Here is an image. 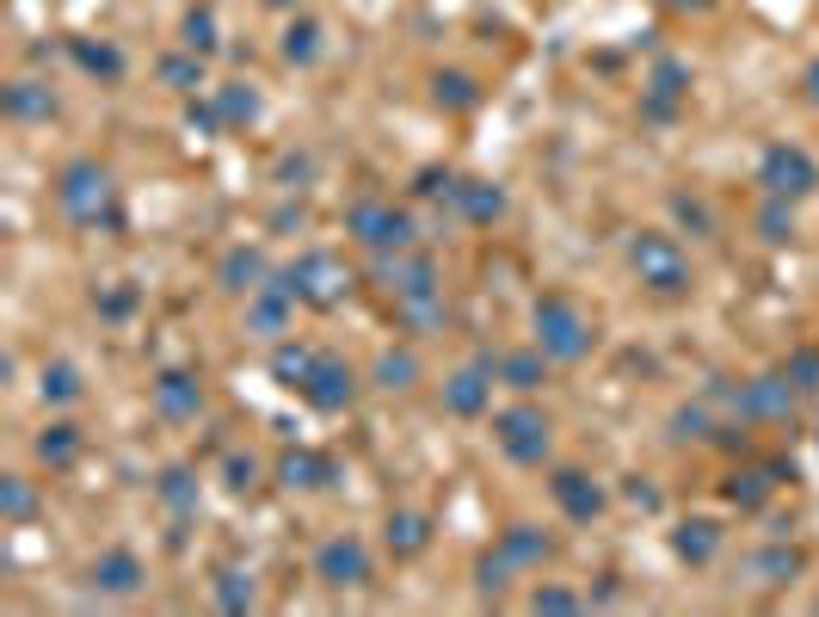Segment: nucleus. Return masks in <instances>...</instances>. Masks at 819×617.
Here are the masks:
<instances>
[{"instance_id":"f257e3e1","label":"nucleus","mask_w":819,"mask_h":617,"mask_svg":"<svg viewBox=\"0 0 819 617\" xmlns=\"http://www.w3.org/2000/svg\"><path fill=\"white\" fill-rule=\"evenodd\" d=\"M530 322H536V346L549 352V359L555 364H580L585 352H592V322H585V308L573 303V296H542L536 303V315H530Z\"/></svg>"},{"instance_id":"f03ea898","label":"nucleus","mask_w":819,"mask_h":617,"mask_svg":"<svg viewBox=\"0 0 819 617\" xmlns=\"http://www.w3.org/2000/svg\"><path fill=\"white\" fill-rule=\"evenodd\" d=\"M56 204H62V216L80 228L111 223V174L99 161H68L62 179H56Z\"/></svg>"},{"instance_id":"7ed1b4c3","label":"nucleus","mask_w":819,"mask_h":617,"mask_svg":"<svg viewBox=\"0 0 819 617\" xmlns=\"http://www.w3.org/2000/svg\"><path fill=\"white\" fill-rule=\"evenodd\" d=\"M629 259H634V272H641V284H648L653 296H684L690 291V259L672 235H634Z\"/></svg>"},{"instance_id":"20e7f679","label":"nucleus","mask_w":819,"mask_h":617,"mask_svg":"<svg viewBox=\"0 0 819 617\" xmlns=\"http://www.w3.org/2000/svg\"><path fill=\"white\" fill-rule=\"evenodd\" d=\"M345 228H352V242H364L371 254H401V247H413V216L395 210V204H383V198L352 204Z\"/></svg>"},{"instance_id":"39448f33","label":"nucleus","mask_w":819,"mask_h":617,"mask_svg":"<svg viewBox=\"0 0 819 617\" xmlns=\"http://www.w3.org/2000/svg\"><path fill=\"white\" fill-rule=\"evenodd\" d=\"M758 186L770 192V198H782V204H795V198H807V192L819 186V167H813V155L807 148H789V143H777L758 161Z\"/></svg>"},{"instance_id":"423d86ee","label":"nucleus","mask_w":819,"mask_h":617,"mask_svg":"<svg viewBox=\"0 0 819 617\" xmlns=\"http://www.w3.org/2000/svg\"><path fill=\"white\" fill-rule=\"evenodd\" d=\"M290 284H296V296H303V303L339 308L345 291H352V272H345L333 254H303V259L290 266Z\"/></svg>"},{"instance_id":"0eeeda50","label":"nucleus","mask_w":819,"mask_h":617,"mask_svg":"<svg viewBox=\"0 0 819 617\" xmlns=\"http://www.w3.org/2000/svg\"><path fill=\"white\" fill-rule=\"evenodd\" d=\"M352 395H357L352 364H345L339 352H315V371H308V383H303V402L320 408V414H345Z\"/></svg>"},{"instance_id":"6e6552de","label":"nucleus","mask_w":819,"mask_h":617,"mask_svg":"<svg viewBox=\"0 0 819 617\" xmlns=\"http://www.w3.org/2000/svg\"><path fill=\"white\" fill-rule=\"evenodd\" d=\"M493 439H500V451L512 457V463H542V457H549V420H542L536 408H505V414L493 420Z\"/></svg>"},{"instance_id":"1a4fd4ad","label":"nucleus","mask_w":819,"mask_h":617,"mask_svg":"<svg viewBox=\"0 0 819 617\" xmlns=\"http://www.w3.org/2000/svg\"><path fill=\"white\" fill-rule=\"evenodd\" d=\"M315 575L327 580V587H364V580H371V550H364L357 537H333V543H320Z\"/></svg>"},{"instance_id":"9d476101","label":"nucleus","mask_w":819,"mask_h":617,"mask_svg":"<svg viewBox=\"0 0 819 617\" xmlns=\"http://www.w3.org/2000/svg\"><path fill=\"white\" fill-rule=\"evenodd\" d=\"M376 278H383L395 296H413V291H432V284H437V266L425 254H407V247H401V254L376 259Z\"/></svg>"},{"instance_id":"9b49d317","label":"nucleus","mask_w":819,"mask_h":617,"mask_svg":"<svg viewBox=\"0 0 819 617\" xmlns=\"http://www.w3.org/2000/svg\"><path fill=\"white\" fill-rule=\"evenodd\" d=\"M487 390H493V371L487 364H468V371H456L444 383V408L450 414H463V420H475L481 408H487Z\"/></svg>"},{"instance_id":"f8f14e48","label":"nucleus","mask_w":819,"mask_h":617,"mask_svg":"<svg viewBox=\"0 0 819 617\" xmlns=\"http://www.w3.org/2000/svg\"><path fill=\"white\" fill-rule=\"evenodd\" d=\"M395 315H401V327L407 334H437V327L450 322V303H444V291H413V296H395Z\"/></svg>"},{"instance_id":"ddd939ff","label":"nucleus","mask_w":819,"mask_h":617,"mask_svg":"<svg viewBox=\"0 0 819 617\" xmlns=\"http://www.w3.org/2000/svg\"><path fill=\"white\" fill-rule=\"evenodd\" d=\"M155 408L167 420H198V408H204V390H198V376H186V371H167L155 383Z\"/></svg>"},{"instance_id":"4468645a","label":"nucleus","mask_w":819,"mask_h":617,"mask_svg":"<svg viewBox=\"0 0 819 617\" xmlns=\"http://www.w3.org/2000/svg\"><path fill=\"white\" fill-rule=\"evenodd\" d=\"M555 500H561V512H568V519H580V525L604 512V494H598L592 476H580V470H561L555 476Z\"/></svg>"},{"instance_id":"2eb2a0df","label":"nucleus","mask_w":819,"mask_h":617,"mask_svg":"<svg viewBox=\"0 0 819 617\" xmlns=\"http://www.w3.org/2000/svg\"><path fill=\"white\" fill-rule=\"evenodd\" d=\"M93 587L99 592H118V599H130L136 587H142V562H136L130 550H106L93 562Z\"/></svg>"},{"instance_id":"dca6fc26","label":"nucleus","mask_w":819,"mask_h":617,"mask_svg":"<svg viewBox=\"0 0 819 617\" xmlns=\"http://www.w3.org/2000/svg\"><path fill=\"white\" fill-rule=\"evenodd\" d=\"M500 376H505V390H517V395H536L542 383H549V352H505L500 359Z\"/></svg>"},{"instance_id":"f3484780","label":"nucleus","mask_w":819,"mask_h":617,"mask_svg":"<svg viewBox=\"0 0 819 617\" xmlns=\"http://www.w3.org/2000/svg\"><path fill=\"white\" fill-rule=\"evenodd\" d=\"M278 482L284 488H327L333 482V463L315 451H284L278 457Z\"/></svg>"},{"instance_id":"a211bd4d","label":"nucleus","mask_w":819,"mask_h":617,"mask_svg":"<svg viewBox=\"0 0 819 617\" xmlns=\"http://www.w3.org/2000/svg\"><path fill=\"white\" fill-rule=\"evenodd\" d=\"M740 408H746V414H789V408H795L789 376H758V383H746Z\"/></svg>"},{"instance_id":"6ab92c4d","label":"nucleus","mask_w":819,"mask_h":617,"mask_svg":"<svg viewBox=\"0 0 819 617\" xmlns=\"http://www.w3.org/2000/svg\"><path fill=\"white\" fill-rule=\"evenodd\" d=\"M456 210H463L468 223H493V216L505 210V192L487 186V179H463V186H456Z\"/></svg>"},{"instance_id":"aec40b11","label":"nucleus","mask_w":819,"mask_h":617,"mask_svg":"<svg viewBox=\"0 0 819 617\" xmlns=\"http://www.w3.org/2000/svg\"><path fill=\"white\" fill-rule=\"evenodd\" d=\"M672 550L684 556V562H697V568H702L714 550H721V525H709V519H690V525H678Z\"/></svg>"},{"instance_id":"412c9836","label":"nucleus","mask_w":819,"mask_h":617,"mask_svg":"<svg viewBox=\"0 0 819 617\" xmlns=\"http://www.w3.org/2000/svg\"><path fill=\"white\" fill-rule=\"evenodd\" d=\"M265 278H272V272H265V259L253 254V247H235V254L223 259V291H259Z\"/></svg>"},{"instance_id":"4be33fe9","label":"nucleus","mask_w":819,"mask_h":617,"mask_svg":"<svg viewBox=\"0 0 819 617\" xmlns=\"http://www.w3.org/2000/svg\"><path fill=\"white\" fill-rule=\"evenodd\" d=\"M38 457L50 463V470H68L80 457V427H68V420H56L50 432H38Z\"/></svg>"},{"instance_id":"5701e85b","label":"nucleus","mask_w":819,"mask_h":617,"mask_svg":"<svg viewBox=\"0 0 819 617\" xmlns=\"http://www.w3.org/2000/svg\"><path fill=\"white\" fill-rule=\"evenodd\" d=\"M770 494H777V470H740V476H727V500H733V507H764Z\"/></svg>"},{"instance_id":"b1692460","label":"nucleus","mask_w":819,"mask_h":617,"mask_svg":"<svg viewBox=\"0 0 819 617\" xmlns=\"http://www.w3.org/2000/svg\"><path fill=\"white\" fill-rule=\"evenodd\" d=\"M678 99H684V68H678V62H660V68H653L648 111H653V118H672V111H678Z\"/></svg>"},{"instance_id":"393cba45","label":"nucleus","mask_w":819,"mask_h":617,"mask_svg":"<svg viewBox=\"0 0 819 617\" xmlns=\"http://www.w3.org/2000/svg\"><path fill=\"white\" fill-rule=\"evenodd\" d=\"M308 371H315V346H278V352H272V376H278L284 390L303 395Z\"/></svg>"},{"instance_id":"a878e982","label":"nucleus","mask_w":819,"mask_h":617,"mask_svg":"<svg viewBox=\"0 0 819 617\" xmlns=\"http://www.w3.org/2000/svg\"><path fill=\"white\" fill-rule=\"evenodd\" d=\"M7 111H13V118H50V111H56V94H50V87H38V81H13V87H7Z\"/></svg>"},{"instance_id":"bb28decb","label":"nucleus","mask_w":819,"mask_h":617,"mask_svg":"<svg viewBox=\"0 0 819 617\" xmlns=\"http://www.w3.org/2000/svg\"><path fill=\"white\" fill-rule=\"evenodd\" d=\"M425 543H432V525H425L420 512H395V519H388V550L395 556H420Z\"/></svg>"},{"instance_id":"cd10ccee","label":"nucleus","mask_w":819,"mask_h":617,"mask_svg":"<svg viewBox=\"0 0 819 617\" xmlns=\"http://www.w3.org/2000/svg\"><path fill=\"white\" fill-rule=\"evenodd\" d=\"M500 550L512 556V568H536L542 556H549V537H542V531H530V525H512V531L500 537Z\"/></svg>"},{"instance_id":"c85d7f7f","label":"nucleus","mask_w":819,"mask_h":617,"mask_svg":"<svg viewBox=\"0 0 819 617\" xmlns=\"http://www.w3.org/2000/svg\"><path fill=\"white\" fill-rule=\"evenodd\" d=\"M746 568L758 575V587H782V580L801 575V556H795V550H758Z\"/></svg>"},{"instance_id":"c756f323","label":"nucleus","mask_w":819,"mask_h":617,"mask_svg":"<svg viewBox=\"0 0 819 617\" xmlns=\"http://www.w3.org/2000/svg\"><path fill=\"white\" fill-rule=\"evenodd\" d=\"M38 395H43V402H56V408L80 402V371H75V364H43V383H38Z\"/></svg>"},{"instance_id":"7c9ffc66","label":"nucleus","mask_w":819,"mask_h":617,"mask_svg":"<svg viewBox=\"0 0 819 617\" xmlns=\"http://www.w3.org/2000/svg\"><path fill=\"white\" fill-rule=\"evenodd\" d=\"M216 111H223V124H253L259 118V94L253 87H216Z\"/></svg>"},{"instance_id":"2f4dec72","label":"nucleus","mask_w":819,"mask_h":617,"mask_svg":"<svg viewBox=\"0 0 819 617\" xmlns=\"http://www.w3.org/2000/svg\"><path fill=\"white\" fill-rule=\"evenodd\" d=\"M0 512H7L13 525H26L31 512H38V494H31L26 476H7V482H0Z\"/></svg>"},{"instance_id":"473e14b6","label":"nucleus","mask_w":819,"mask_h":617,"mask_svg":"<svg viewBox=\"0 0 819 617\" xmlns=\"http://www.w3.org/2000/svg\"><path fill=\"white\" fill-rule=\"evenodd\" d=\"M160 81H167L172 94H191V87H204V56H167V62H160Z\"/></svg>"},{"instance_id":"72a5a7b5","label":"nucleus","mask_w":819,"mask_h":617,"mask_svg":"<svg viewBox=\"0 0 819 617\" xmlns=\"http://www.w3.org/2000/svg\"><path fill=\"white\" fill-rule=\"evenodd\" d=\"M413 376H420V359H413V352H383V359H376V383H383V390H407Z\"/></svg>"},{"instance_id":"f704fd0d","label":"nucleus","mask_w":819,"mask_h":617,"mask_svg":"<svg viewBox=\"0 0 819 617\" xmlns=\"http://www.w3.org/2000/svg\"><path fill=\"white\" fill-rule=\"evenodd\" d=\"M216 605H223V611H247V605H253V580L240 575V568H223V575H216Z\"/></svg>"},{"instance_id":"c9c22d12","label":"nucleus","mask_w":819,"mask_h":617,"mask_svg":"<svg viewBox=\"0 0 819 617\" xmlns=\"http://www.w3.org/2000/svg\"><path fill=\"white\" fill-rule=\"evenodd\" d=\"M75 56H80L87 75H106V81H118V75H124V56L111 50V43H75Z\"/></svg>"},{"instance_id":"e433bc0d","label":"nucleus","mask_w":819,"mask_h":617,"mask_svg":"<svg viewBox=\"0 0 819 617\" xmlns=\"http://www.w3.org/2000/svg\"><path fill=\"white\" fill-rule=\"evenodd\" d=\"M160 500H167L172 512L198 507V482H191V470H167V476H160Z\"/></svg>"},{"instance_id":"4c0bfd02","label":"nucleus","mask_w":819,"mask_h":617,"mask_svg":"<svg viewBox=\"0 0 819 617\" xmlns=\"http://www.w3.org/2000/svg\"><path fill=\"white\" fill-rule=\"evenodd\" d=\"M315 50H320V26H290L284 31V56H290V62H315Z\"/></svg>"},{"instance_id":"58836bf2","label":"nucleus","mask_w":819,"mask_h":617,"mask_svg":"<svg viewBox=\"0 0 819 617\" xmlns=\"http://www.w3.org/2000/svg\"><path fill=\"white\" fill-rule=\"evenodd\" d=\"M186 50L191 56H210L216 50V19L204 13V7H198V13H186Z\"/></svg>"},{"instance_id":"ea45409f","label":"nucleus","mask_w":819,"mask_h":617,"mask_svg":"<svg viewBox=\"0 0 819 617\" xmlns=\"http://www.w3.org/2000/svg\"><path fill=\"white\" fill-rule=\"evenodd\" d=\"M505 575H512V556H493V562H481V599H500L505 592Z\"/></svg>"},{"instance_id":"a19ab883","label":"nucleus","mask_w":819,"mask_h":617,"mask_svg":"<svg viewBox=\"0 0 819 617\" xmlns=\"http://www.w3.org/2000/svg\"><path fill=\"white\" fill-rule=\"evenodd\" d=\"M530 605H536V611H580V592H568V587H542Z\"/></svg>"},{"instance_id":"79ce46f5","label":"nucleus","mask_w":819,"mask_h":617,"mask_svg":"<svg viewBox=\"0 0 819 617\" xmlns=\"http://www.w3.org/2000/svg\"><path fill=\"white\" fill-rule=\"evenodd\" d=\"M437 99H450V106H475V81H463V75H444V81H437Z\"/></svg>"},{"instance_id":"37998d69","label":"nucleus","mask_w":819,"mask_h":617,"mask_svg":"<svg viewBox=\"0 0 819 617\" xmlns=\"http://www.w3.org/2000/svg\"><path fill=\"white\" fill-rule=\"evenodd\" d=\"M228 488H235V494H247V488H253V476H259V463H253V457H228Z\"/></svg>"},{"instance_id":"c03bdc74","label":"nucleus","mask_w":819,"mask_h":617,"mask_svg":"<svg viewBox=\"0 0 819 617\" xmlns=\"http://www.w3.org/2000/svg\"><path fill=\"white\" fill-rule=\"evenodd\" d=\"M764 235H770V242H789V235H795V223H789V210H782V198H770V210H764Z\"/></svg>"},{"instance_id":"a18cd8bd","label":"nucleus","mask_w":819,"mask_h":617,"mask_svg":"<svg viewBox=\"0 0 819 617\" xmlns=\"http://www.w3.org/2000/svg\"><path fill=\"white\" fill-rule=\"evenodd\" d=\"M672 210L684 216L690 228H709V210H702V204H690V198H672Z\"/></svg>"},{"instance_id":"49530a36","label":"nucleus","mask_w":819,"mask_h":617,"mask_svg":"<svg viewBox=\"0 0 819 617\" xmlns=\"http://www.w3.org/2000/svg\"><path fill=\"white\" fill-rule=\"evenodd\" d=\"M130 303H136L130 291H111V296H99V308H106V315H130Z\"/></svg>"},{"instance_id":"de8ad7c7","label":"nucleus","mask_w":819,"mask_h":617,"mask_svg":"<svg viewBox=\"0 0 819 617\" xmlns=\"http://www.w3.org/2000/svg\"><path fill=\"white\" fill-rule=\"evenodd\" d=\"M807 87H813V99H819V62H813V68H807Z\"/></svg>"},{"instance_id":"09e8293b","label":"nucleus","mask_w":819,"mask_h":617,"mask_svg":"<svg viewBox=\"0 0 819 617\" xmlns=\"http://www.w3.org/2000/svg\"><path fill=\"white\" fill-rule=\"evenodd\" d=\"M665 7H702V0H665Z\"/></svg>"},{"instance_id":"8fccbe9b","label":"nucleus","mask_w":819,"mask_h":617,"mask_svg":"<svg viewBox=\"0 0 819 617\" xmlns=\"http://www.w3.org/2000/svg\"><path fill=\"white\" fill-rule=\"evenodd\" d=\"M265 7H296V0H265Z\"/></svg>"}]
</instances>
